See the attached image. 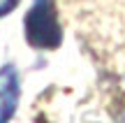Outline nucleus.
I'll use <instances>...</instances> for the list:
<instances>
[{
	"label": "nucleus",
	"mask_w": 125,
	"mask_h": 123,
	"mask_svg": "<svg viewBox=\"0 0 125 123\" xmlns=\"http://www.w3.org/2000/svg\"><path fill=\"white\" fill-rule=\"evenodd\" d=\"M23 28H26L28 44L35 49H56L62 42L58 16H56V9L49 0H37L28 9L26 19H23Z\"/></svg>",
	"instance_id": "f257e3e1"
},
{
	"label": "nucleus",
	"mask_w": 125,
	"mask_h": 123,
	"mask_svg": "<svg viewBox=\"0 0 125 123\" xmlns=\"http://www.w3.org/2000/svg\"><path fill=\"white\" fill-rule=\"evenodd\" d=\"M19 102V79L12 65L0 70V121H7L14 114Z\"/></svg>",
	"instance_id": "f03ea898"
},
{
	"label": "nucleus",
	"mask_w": 125,
	"mask_h": 123,
	"mask_svg": "<svg viewBox=\"0 0 125 123\" xmlns=\"http://www.w3.org/2000/svg\"><path fill=\"white\" fill-rule=\"evenodd\" d=\"M19 5V0H0V16H5V14H9L14 7Z\"/></svg>",
	"instance_id": "7ed1b4c3"
}]
</instances>
